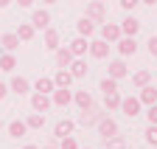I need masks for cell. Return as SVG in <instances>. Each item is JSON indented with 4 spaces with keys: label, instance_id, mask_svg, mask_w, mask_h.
Listing matches in <instances>:
<instances>
[{
    "label": "cell",
    "instance_id": "1",
    "mask_svg": "<svg viewBox=\"0 0 157 149\" xmlns=\"http://www.w3.org/2000/svg\"><path fill=\"white\" fill-rule=\"evenodd\" d=\"M140 101H137V96H126V99H121V107H118V110H121V113L126 116V118H137V116H140Z\"/></svg>",
    "mask_w": 157,
    "mask_h": 149
},
{
    "label": "cell",
    "instance_id": "2",
    "mask_svg": "<svg viewBox=\"0 0 157 149\" xmlns=\"http://www.w3.org/2000/svg\"><path fill=\"white\" fill-rule=\"evenodd\" d=\"M101 116H104V110L93 104L90 110H82V116H78V124H82V127H95L98 121H101Z\"/></svg>",
    "mask_w": 157,
    "mask_h": 149
},
{
    "label": "cell",
    "instance_id": "3",
    "mask_svg": "<svg viewBox=\"0 0 157 149\" xmlns=\"http://www.w3.org/2000/svg\"><path fill=\"white\" fill-rule=\"evenodd\" d=\"M95 127H98V135H101V138H112V135H118V121L109 118V116H101V121H98Z\"/></svg>",
    "mask_w": 157,
    "mask_h": 149
},
{
    "label": "cell",
    "instance_id": "4",
    "mask_svg": "<svg viewBox=\"0 0 157 149\" xmlns=\"http://www.w3.org/2000/svg\"><path fill=\"white\" fill-rule=\"evenodd\" d=\"M84 17H90L93 23H104L107 20V9H104V3L101 0H93V3H87V14Z\"/></svg>",
    "mask_w": 157,
    "mask_h": 149
},
{
    "label": "cell",
    "instance_id": "5",
    "mask_svg": "<svg viewBox=\"0 0 157 149\" xmlns=\"http://www.w3.org/2000/svg\"><path fill=\"white\" fill-rule=\"evenodd\" d=\"M70 101H73L70 87H56V90L51 93V104H53V107H67Z\"/></svg>",
    "mask_w": 157,
    "mask_h": 149
},
{
    "label": "cell",
    "instance_id": "6",
    "mask_svg": "<svg viewBox=\"0 0 157 149\" xmlns=\"http://www.w3.org/2000/svg\"><path fill=\"white\" fill-rule=\"evenodd\" d=\"M121 25H118V23H104L101 25V40L104 42H118V40H121Z\"/></svg>",
    "mask_w": 157,
    "mask_h": 149
},
{
    "label": "cell",
    "instance_id": "7",
    "mask_svg": "<svg viewBox=\"0 0 157 149\" xmlns=\"http://www.w3.org/2000/svg\"><path fill=\"white\" fill-rule=\"evenodd\" d=\"M87 51H90L93 59H107V57H109V42H104V40H93Z\"/></svg>",
    "mask_w": 157,
    "mask_h": 149
},
{
    "label": "cell",
    "instance_id": "8",
    "mask_svg": "<svg viewBox=\"0 0 157 149\" xmlns=\"http://www.w3.org/2000/svg\"><path fill=\"white\" fill-rule=\"evenodd\" d=\"M31 107H34V113H48L53 104H51V96H45V93H34V96H31Z\"/></svg>",
    "mask_w": 157,
    "mask_h": 149
},
{
    "label": "cell",
    "instance_id": "9",
    "mask_svg": "<svg viewBox=\"0 0 157 149\" xmlns=\"http://www.w3.org/2000/svg\"><path fill=\"white\" fill-rule=\"evenodd\" d=\"M118 53H121V57H135L137 53L135 37H121V40H118Z\"/></svg>",
    "mask_w": 157,
    "mask_h": 149
},
{
    "label": "cell",
    "instance_id": "10",
    "mask_svg": "<svg viewBox=\"0 0 157 149\" xmlns=\"http://www.w3.org/2000/svg\"><path fill=\"white\" fill-rule=\"evenodd\" d=\"M67 70H70V76H73V79H84L90 68H87V62H84L82 57H76V59H73V62L67 65Z\"/></svg>",
    "mask_w": 157,
    "mask_h": 149
},
{
    "label": "cell",
    "instance_id": "11",
    "mask_svg": "<svg viewBox=\"0 0 157 149\" xmlns=\"http://www.w3.org/2000/svg\"><path fill=\"white\" fill-rule=\"evenodd\" d=\"M73 129H76V124L67 121V118H62V121H56V127H53V138L56 141L59 138H67V135H73Z\"/></svg>",
    "mask_w": 157,
    "mask_h": 149
},
{
    "label": "cell",
    "instance_id": "12",
    "mask_svg": "<svg viewBox=\"0 0 157 149\" xmlns=\"http://www.w3.org/2000/svg\"><path fill=\"white\" fill-rule=\"evenodd\" d=\"M9 90H11V93H17V96H25V93L31 90V82H28L25 76H14V79L9 82Z\"/></svg>",
    "mask_w": 157,
    "mask_h": 149
},
{
    "label": "cell",
    "instance_id": "13",
    "mask_svg": "<svg viewBox=\"0 0 157 149\" xmlns=\"http://www.w3.org/2000/svg\"><path fill=\"white\" fill-rule=\"evenodd\" d=\"M59 40H62V37H59V31L56 28H45V37H42V45L48 48V51H56V48H62V45H59Z\"/></svg>",
    "mask_w": 157,
    "mask_h": 149
},
{
    "label": "cell",
    "instance_id": "14",
    "mask_svg": "<svg viewBox=\"0 0 157 149\" xmlns=\"http://www.w3.org/2000/svg\"><path fill=\"white\" fill-rule=\"evenodd\" d=\"M31 25H34V28H42V31H45V28L51 25V14H48L45 9H36V11L31 14Z\"/></svg>",
    "mask_w": 157,
    "mask_h": 149
},
{
    "label": "cell",
    "instance_id": "15",
    "mask_svg": "<svg viewBox=\"0 0 157 149\" xmlns=\"http://www.w3.org/2000/svg\"><path fill=\"white\" fill-rule=\"evenodd\" d=\"M132 84L140 90V87H146V84H151V70H146V68H140V70H135L132 73Z\"/></svg>",
    "mask_w": 157,
    "mask_h": 149
},
{
    "label": "cell",
    "instance_id": "16",
    "mask_svg": "<svg viewBox=\"0 0 157 149\" xmlns=\"http://www.w3.org/2000/svg\"><path fill=\"white\" fill-rule=\"evenodd\" d=\"M126 73H129V70H126V62H124V59H112V62H109V79L118 82V79H124Z\"/></svg>",
    "mask_w": 157,
    "mask_h": 149
},
{
    "label": "cell",
    "instance_id": "17",
    "mask_svg": "<svg viewBox=\"0 0 157 149\" xmlns=\"http://www.w3.org/2000/svg\"><path fill=\"white\" fill-rule=\"evenodd\" d=\"M73 101L78 104V110H90L95 101H93V96H90V90H76L73 93Z\"/></svg>",
    "mask_w": 157,
    "mask_h": 149
},
{
    "label": "cell",
    "instance_id": "18",
    "mask_svg": "<svg viewBox=\"0 0 157 149\" xmlns=\"http://www.w3.org/2000/svg\"><path fill=\"white\" fill-rule=\"evenodd\" d=\"M0 48H3V53H14V51L20 48L17 34H3V37H0Z\"/></svg>",
    "mask_w": 157,
    "mask_h": 149
},
{
    "label": "cell",
    "instance_id": "19",
    "mask_svg": "<svg viewBox=\"0 0 157 149\" xmlns=\"http://www.w3.org/2000/svg\"><path fill=\"white\" fill-rule=\"evenodd\" d=\"M137 101H140V104H146V107H151V104H157V90H154L151 84H146V87H140V96H137Z\"/></svg>",
    "mask_w": 157,
    "mask_h": 149
},
{
    "label": "cell",
    "instance_id": "20",
    "mask_svg": "<svg viewBox=\"0 0 157 149\" xmlns=\"http://www.w3.org/2000/svg\"><path fill=\"white\" fill-rule=\"evenodd\" d=\"M137 31H140V20H135V17H126L121 23V34L124 37H137Z\"/></svg>",
    "mask_w": 157,
    "mask_h": 149
},
{
    "label": "cell",
    "instance_id": "21",
    "mask_svg": "<svg viewBox=\"0 0 157 149\" xmlns=\"http://www.w3.org/2000/svg\"><path fill=\"white\" fill-rule=\"evenodd\" d=\"M67 48H70V53H73V57H84V53H87V48H90V42H87V37H76V40H73Z\"/></svg>",
    "mask_w": 157,
    "mask_h": 149
},
{
    "label": "cell",
    "instance_id": "22",
    "mask_svg": "<svg viewBox=\"0 0 157 149\" xmlns=\"http://www.w3.org/2000/svg\"><path fill=\"white\" fill-rule=\"evenodd\" d=\"M53 84H56V87H70V84H73L70 70H67V68H59V70L53 73Z\"/></svg>",
    "mask_w": 157,
    "mask_h": 149
},
{
    "label": "cell",
    "instance_id": "23",
    "mask_svg": "<svg viewBox=\"0 0 157 149\" xmlns=\"http://www.w3.org/2000/svg\"><path fill=\"white\" fill-rule=\"evenodd\" d=\"M76 28H78V37H87V40L95 34V23L90 20V17H82V20L76 23Z\"/></svg>",
    "mask_w": 157,
    "mask_h": 149
},
{
    "label": "cell",
    "instance_id": "24",
    "mask_svg": "<svg viewBox=\"0 0 157 149\" xmlns=\"http://www.w3.org/2000/svg\"><path fill=\"white\" fill-rule=\"evenodd\" d=\"M34 90H36V93H45V96H51V93L56 90V84H53V79H51V76H39V79H36V84H34Z\"/></svg>",
    "mask_w": 157,
    "mask_h": 149
},
{
    "label": "cell",
    "instance_id": "25",
    "mask_svg": "<svg viewBox=\"0 0 157 149\" xmlns=\"http://www.w3.org/2000/svg\"><path fill=\"white\" fill-rule=\"evenodd\" d=\"M14 34H17V40H20V42H28V40H34L36 28H34L31 23H20V28H17Z\"/></svg>",
    "mask_w": 157,
    "mask_h": 149
},
{
    "label": "cell",
    "instance_id": "26",
    "mask_svg": "<svg viewBox=\"0 0 157 149\" xmlns=\"http://www.w3.org/2000/svg\"><path fill=\"white\" fill-rule=\"evenodd\" d=\"M53 53H56V65H59V68H67V65L76 59L73 53H70V48H67V45H65V48H56Z\"/></svg>",
    "mask_w": 157,
    "mask_h": 149
},
{
    "label": "cell",
    "instance_id": "27",
    "mask_svg": "<svg viewBox=\"0 0 157 149\" xmlns=\"http://www.w3.org/2000/svg\"><path fill=\"white\" fill-rule=\"evenodd\" d=\"M6 129H9V138H17V141H20V138H25V132H28L25 121H11Z\"/></svg>",
    "mask_w": 157,
    "mask_h": 149
},
{
    "label": "cell",
    "instance_id": "28",
    "mask_svg": "<svg viewBox=\"0 0 157 149\" xmlns=\"http://www.w3.org/2000/svg\"><path fill=\"white\" fill-rule=\"evenodd\" d=\"M121 93H118V90H112V93H104V110H118V107H121Z\"/></svg>",
    "mask_w": 157,
    "mask_h": 149
},
{
    "label": "cell",
    "instance_id": "29",
    "mask_svg": "<svg viewBox=\"0 0 157 149\" xmlns=\"http://www.w3.org/2000/svg\"><path fill=\"white\" fill-rule=\"evenodd\" d=\"M14 68H17V57H14V53H0V70L11 73Z\"/></svg>",
    "mask_w": 157,
    "mask_h": 149
},
{
    "label": "cell",
    "instance_id": "30",
    "mask_svg": "<svg viewBox=\"0 0 157 149\" xmlns=\"http://www.w3.org/2000/svg\"><path fill=\"white\" fill-rule=\"evenodd\" d=\"M25 127H28V129H42V127H45V113H31V116L25 118Z\"/></svg>",
    "mask_w": 157,
    "mask_h": 149
},
{
    "label": "cell",
    "instance_id": "31",
    "mask_svg": "<svg viewBox=\"0 0 157 149\" xmlns=\"http://www.w3.org/2000/svg\"><path fill=\"white\" fill-rule=\"evenodd\" d=\"M104 146H107V149H126V138H124V135L104 138Z\"/></svg>",
    "mask_w": 157,
    "mask_h": 149
},
{
    "label": "cell",
    "instance_id": "32",
    "mask_svg": "<svg viewBox=\"0 0 157 149\" xmlns=\"http://www.w3.org/2000/svg\"><path fill=\"white\" fill-rule=\"evenodd\" d=\"M143 138H146V143H149V146H157V127H154V124H149V127H146Z\"/></svg>",
    "mask_w": 157,
    "mask_h": 149
},
{
    "label": "cell",
    "instance_id": "33",
    "mask_svg": "<svg viewBox=\"0 0 157 149\" xmlns=\"http://www.w3.org/2000/svg\"><path fill=\"white\" fill-rule=\"evenodd\" d=\"M59 149H78V141H76L73 135H67V138H59Z\"/></svg>",
    "mask_w": 157,
    "mask_h": 149
},
{
    "label": "cell",
    "instance_id": "34",
    "mask_svg": "<svg viewBox=\"0 0 157 149\" xmlns=\"http://www.w3.org/2000/svg\"><path fill=\"white\" fill-rule=\"evenodd\" d=\"M101 90H104V93H112V90H118V82L109 79V76H104V79H101Z\"/></svg>",
    "mask_w": 157,
    "mask_h": 149
},
{
    "label": "cell",
    "instance_id": "35",
    "mask_svg": "<svg viewBox=\"0 0 157 149\" xmlns=\"http://www.w3.org/2000/svg\"><path fill=\"white\" fill-rule=\"evenodd\" d=\"M137 6H140V0H121V9L124 11H135Z\"/></svg>",
    "mask_w": 157,
    "mask_h": 149
},
{
    "label": "cell",
    "instance_id": "36",
    "mask_svg": "<svg viewBox=\"0 0 157 149\" xmlns=\"http://www.w3.org/2000/svg\"><path fill=\"white\" fill-rule=\"evenodd\" d=\"M146 118H149V124H154V127H157V104H151V107L146 110Z\"/></svg>",
    "mask_w": 157,
    "mask_h": 149
},
{
    "label": "cell",
    "instance_id": "37",
    "mask_svg": "<svg viewBox=\"0 0 157 149\" xmlns=\"http://www.w3.org/2000/svg\"><path fill=\"white\" fill-rule=\"evenodd\" d=\"M146 51L151 53V57H157V37H149V42H146Z\"/></svg>",
    "mask_w": 157,
    "mask_h": 149
},
{
    "label": "cell",
    "instance_id": "38",
    "mask_svg": "<svg viewBox=\"0 0 157 149\" xmlns=\"http://www.w3.org/2000/svg\"><path fill=\"white\" fill-rule=\"evenodd\" d=\"M6 96H9V84H6V82H0V101H3Z\"/></svg>",
    "mask_w": 157,
    "mask_h": 149
},
{
    "label": "cell",
    "instance_id": "39",
    "mask_svg": "<svg viewBox=\"0 0 157 149\" xmlns=\"http://www.w3.org/2000/svg\"><path fill=\"white\" fill-rule=\"evenodd\" d=\"M17 6H20V9H31L34 0H17Z\"/></svg>",
    "mask_w": 157,
    "mask_h": 149
},
{
    "label": "cell",
    "instance_id": "40",
    "mask_svg": "<svg viewBox=\"0 0 157 149\" xmlns=\"http://www.w3.org/2000/svg\"><path fill=\"white\" fill-rule=\"evenodd\" d=\"M42 149H59V141H51L48 146H42Z\"/></svg>",
    "mask_w": 157,
    "mask_h": 149
},
{
    "label": "cell",
    "instance_id": "41",
    "mask_svg": "<svg viewBox=\"0 0 157 149\" xmlns=\"http://www.w3.org/2000/svg\"><path fill=\"white\" fill-rule=\"evenodd\" d=\"M9 3H11V0H0V9H6Z\"/></svg>",
    "mask_w": 157,
    "mask_h": 149
},
{
    "label": "cell",
    "instance_id": "42",
    "mask_svg": "<svg viewBox=\"0 0 157 149\" xmlns=\"http://www.w3.org/2000/svg\"><path fill=\"white\" fill-rule=\"evenodd\" d=\"M140 3H146V6H154V3H157V0H140Z\"/></svg>",
    "mask_w": 157,
    "mask_h": 149
},
{
    "label": "cell",
    "instance_id": "43",
    "mask_svg": "<svg viewBox=\"0 0 157 149\" xmlns=\"http://www.w3.org/2000/svg\"><path fill=\"white\" fill-rule=\"evenodd\" d=\"M23 149H39V146H34V143H28V146H23Z\"/></svg>",
    "mask_w": 157,
    "mask_h": 149
},
{
    "label": "cell",
    "instance_id": "44",
    "mask_svg": "<svg viewBox=\"0 0 157 149\" xmlns=\"http://www.w3.org/2000/svg\"><path fill=\"white\" fill-rule=\"evenodd\" d=\"M42 3H45V6H51V3H56V0H42Z\"/></svg>",
    "mask_w": 157,
    "mask_h": 149
},
{
    "label": "cell",
    "instance_id": "45",
    "mask_svg": "<svg viewBox=\"0 0 157 149\" xmlns=\"http://www.w3.org/2000/svg\"><path fill=\"white\" fill-rule=\"evenodd\" d=\"M0 129H3V121H0Z\"/></svg>",
    "mask_w": 157,
    "mask_h": 149
},
{
    "label": "cell",
    "instance_id": "46",
    "mask_svg": "<svg viewBox=\"0 0 157 149\" xmlns=\"http://www.w3.org/2000/svg\"><path fill=\"white\" fill-rule=\"evenodd\" d=\"M151 149H157V146H151Z\"/></svg>",
    "mask_w": 157,
    "mask_h": 149
},
{
    "label": "cell",
    "instance_id": "47",
    "mask_svg": "<svg viewBox=\"0 0 157 149\" xmlns=\"http://www.w3.org/2000/svg\"><path fill=\"white\" fill-rule=\"evenodd\" d=\"M78 149H82V146H78Z\"/></svg>",
    "mask_w": 157,
    "mask_h": 149
},
{
    "label": "cell",
    "instance_id": "48",
    "mask_svg": "<svg viewBox=\"0 0 157 149\" xmlns=\"http://www.w3.org/2000/svg\"><path fill=\"white\" fill-rule=\"evenodd\" d=\"M101 3H104V0H101Z\"/></svg>",
    "mask_w": 157,
    "mask_h": 149
}]
</instances>
